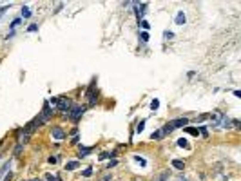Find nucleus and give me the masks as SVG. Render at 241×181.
Instances as JSON below:
<instances>
[{
    "label": "nucleus",
    "mask_w": 241,
    "mask_h": 181,
    "mask_svg": "<svg viewBox=\"0 0 241 181\" xmlns=\"http://www.w3.org/2000/svg\"><path fill=\"white\" fill-rule=\"evenodd\" d=\"M49 105L53 107V110H58V112H69V109L73 107L67 96H55L49 100Z\"/></svg>",
    "instance_id": "f257e3e1"
},
{
    "label": "nucleus",
    "mask_w": 241,
    "mask_h": 181,
    "mask_svg": "<svg viewBox=\"0 0 241 181\" xmlns=\"http://www.w3.org/2000/svg\"><path fill=\"white\" fill-rule=\"evenodd\" d=\"M187 125H189V118H176V120H172V121H169L167 125H163L161 132H163V136H165V134L172 132L174 129H180V127H187Z\"/></svg>",
    "instance_id": "f03ea898"
},
{
    "label": "nucleus",
    "mask_w": 241,
    "mask_h": 181,
    "mask_svg": "<svg viewBox=\"0 0 241 181\" xmlns=\"http://www.w3.org/2000/svg\"><path fill=\"white\" fill-rule=\"evenodd\" d=\"M83 112H85V107H82V105H73V107L69 109V112H67V118H69L71 121H78V120L83 116Z\"/></svg>",
    "instance_id": "7ed1b4c3"
},
{
    "label": "nucleus",
    "mask_w": 241,
    "mask_h": 181,
    "mask_svg": "<svg viewBox=\"0 0 241 181\" xmlns=\"http://www.w3.org/2000/svg\"><path fill=\"white\" fill-rule=\"evenodd\" d=\"M51 136H53L55 140H63L65 138V132H63V129L60 125H53L51 127Z\"/></svg>",
    "instance_id": "20e7f679"
},
{
    "label": "nucleus",
    "mask_w": 241,
    "mask_h": 181,
    "mask_svg": "<svg viewBox=\"0 0 241 181\" xmlns=\"http://www.w3.org/2000/svg\"><path fill=\"white\" fill-rule=\"evenodd\" d=\"M87 98H89V105H94V103H96L98 93H94V83H91L89 89H87Z\"/></svg>",
    "instance_id": "39448f33"
},
{
    "label": "nucleus",
    "mask_w": 241,
    "mask_h": 181,
    "mask_svg": "<svg viewBox=\"0 0 241 181\" xmlns=\"http://www.w3.org/2000/svg\"><path fill=\"white\" fill-rule=\"evenodd\" d=\"M170 165L176 168V170H185V161H181V160H172Z\"/></svg>",
    "instance_id": "423d86ee"
},
{
    "label": "nucleus",
    "mask_w": 241,
    "mask_h": 181,
    "mask_svg": "<svg viewBox=\"0 0 241 181\" xmlns=\"http://www.w3.org/2000/svg\"><path fill=\"white\" fill-rule=\"evenodd\" d=\"M185 20H187V18H185V13H183V11H178V15H176V24H178V26H183Z\"/></svg>",
    "instance_id": "0eeeda50"
},
{
    "label": "nucleus",
    "mask_w": 241,
    "mask_h": 181,
    "mask_svg": "<svg viewBox=\"0 0 241 181\" xmlns=\"http://www.w3.org/2000/svg\"><path fill=\"white\" fill-rule=\"evenodd\" d=\"M91 150H93L91 147H82V149H80V152H78V157H85V156H89V154H91Z\"/></svg>",
    "instance_id": "6e6552de"
},
{
    "label": "nucleus",
    "mask_w": 241,
    "mask_h": 181,
    "mask_svg": "<svg viewBox=\"0 0 241 181\" xmlns=\"http://www.w3.org/2000/svg\"><path fill=\"white\" fill-rule=\"evenodd\" d=\"M183 130H185V132H189L190 136H200V130L196 129V127H183Z\"/></svg>",
    "instance_id": "1a4fd4ad"
},
{
    "label": "nucleus",
    "mask_w": 241,
    "mask_h": 181,
    "mask_svg": "<svg viewBox=\"0 0 241 181\" xmlns=\"http://www.w3.org/2000/svg\"><path fill=\"white\" fill-rule=\"evenodd\" d=\"M145 7H147V4H142V6H138V9H136V16H138V20L145 15Z\"/></svg>",
    "instance_id": "9d476101"
},
{
    "label": "nucleus",
    "mask_w": 241,
    "mask_h": 181,
    "mask_svg": "<svg viewBox=\"0 0 241 181\" xmlns=\"http://www.w3.org/2000/svg\"><path fill=\"white\" fill-rule=\"evenodd\" d=\"M80 167V163L78 161H69L67 165H65V170H76Z\"/></svg>",
    "instance_id": "9b49d317"
},
{
    "label": "nucleus",
    "mask_w": 241,
    "mask_h": 181,
    "mask_svg": "<svg viewBox=\"0 0 241 181\" xmlns=\"http://www.w3.org/2000/svg\"><path fill=\"white\" fill-rule=\"evenodd\" d=\"M178 147H181V149H190V145H189V141H187L185 138H180V140H178Z\"/></svg>",
    "instance_id": "f8f14e48"
},
{
    "label": "nucleus",
    "mask_w": 241,
    "mask_h": 181,
    "mask_svg": "<svg viewBox=\"0 0 241 181\" xmlns=\"http://www.w3.org/2000/svg\"><path fill=\"white\" fill-rule=\"evenodd\" d=\"M31 16V9L29 7H22V18H29Z\"/></svg>",
    "instance_id": "ddd939ff"
},
{
    "label": "nucleus",
    "mask_w": 241,
    "mask_h": 181,
    "mask_svg": "<svg viewBox=\"0 0 241 181\" xmlns=\"http://www.w3.org/2000/svg\"><path fill=\"white\" fill-rule=\"evenodd\" d=\"M150 138H152V140H161V138H163V132H161V130H156V132H152Z\"/></svg>",
    "instance_id": "4468645a"
},
{
    "label": "nucleus",
    "mask_w": 241,
    "mask_h": 181,
    "mask_svg": "<svg viewBox=\"0 0 241 181\" xmlns=\"http://www.w3.org/2000/svg\"><path fill=\"white\" fill-rule=\"evenodd\" d=\"M114 154H111V152H102L100 154V161H103V160H109V157H113Z\"/></svg>",
    "instance_id": "2eb2a0df"
},
{
    "label": "nucleus",
    "mask_w": 241,
    "mask_h": 181,
    "mask_svg": "<svg viewBox=\"0 0 241 181\" xmlns=\"http://www.w3.org/2000/svg\"><path fill=\"white\" fill-rule=\"evenodd\" d=\"M158 107H160V100H156V98H154V100L150 102V109H152V110H156Z\"/></svg>",
    "instance_id": "dca6fc26"
},
{
    "label": "nucleus",
    "mask_w": 241,
    "mask_h": 181,
    "mask_svg": "<svg viewBox=\"0 0 241 181\" xmlns=\"http://www.w3.org/2000/svg\"><path fill=\"white\" fill-rule=\"evenodd\" d=\"M46 179H47V181H60V177H58V176H53V174H47Z\"/></svg>",
    "instance_id": "f3484780"
},
{
    "label": "nucleus",
    "mask_w": 241,
    "mask_h": 181,
    "mask_svg": "<svg viewBox=\"0 0 241 181\" xmlns=\"http://www.w3.org/2000/svg\"><path fill=\"white\" fill-rule=\"evenodd\" d=\"M47 161H49V163H53V165H55V163H58V156H49V157H47Z\"/></svg>",
    "instance_id": "a211bd4d"
},
{
    "label": "nucleus",
    "mask_w": 241,
    "mask_h": 181,
    "mask_svg": "<svg viewBox=\"0 0 241 181\" xmlns=\"http://www.w3.org/2000/svg\"><path fill=\"white\" fill-rule=\"evenodd\" d=\"M83 176H85V177H89V176H93V168H91V167H87V168L83 170Z\"/></svg>",
    "instance_id": "6ab92c4d"
},
{
    "label": "nucleus",
    "mask_w": 241,
    "mask_h": 181,
    "mask_svg": "<svg viewBox=\"0 0 241 181\" xmlns=\"http://www.w3.org/2000/svg\"><path fill=\"white\" fill-rule=\"evenodd\" d=\"M140 40H142V42H147V40H149V33H147V31H143V33L140 35Z\"/></svg>",
    "instance_id": "aec40b11"
},
{
    "label": "nucleus",
    "mask_w": 241,
    "mask_h": 181,
    "mask_svg": "<svg viewBox=\"0 0 241 181\" xmlns=\"http://www.w3.org/2000/svg\"><path fill=\"white\" fill-rule=\"evenodd\" d=\"M143 127H145V120H142V121L138 123V127H136V132H142V130H143Z\"/></svg>",
    "instance_id": "412c9836"
},
{
    "label": "nucleus",
    "mask_w": 241,
    "mask_h": 181,
    "mask_svg": "<svg viewBox=\"0 0 241 181\" xmlns=\"http://www.w3.org/2000/svg\"><path fill=\"white\" fill-rule=\"evenodd\" d=\"M140 26H142V27H143L145 31H147V29L150 27V26H149V22H147V20H140Z\"/></svg>",
    "instance_id": "4be33fe9"
},
{
    "label": "nucleus",
    "mask_w": 241,
    "mask_h": 181,
    "mask_svg": "<svg viewBox=\"0 0 241 181\" xmlns=\"http://www.w3.org/2000/svg\"><path fill=\"white\" fill-rule=\"evenodd\" d=\"M27 31H29V33H35V31H38V26H36V24H31V26L27 27Z\"/></svg>",
    "instance_id": "5701e85b"
},
{
    "label": "nucleus",
    "mask_w": 241,
    "mask_h": 181,
    "mask_svg": "<svg viewBox=\"0 0 241 181\" xmlns=\"http://www.w3.org/2000/svg\"><path fill=\"white\" fill-rule=\"evenodd\" d=\"M18 24H20V18H15V20L11 22V26H9V27H11V29H15V27H16Z\"/></svg>",
    "instance_id": "b1692460"
},
{
    "label": "nucleus",
    "mask_w": 241,
    "mask_h": 181,
    "mask_svg": "<svg viewBox=\"0 0 241 181\" xmlns=\"http://www.w3.org/2000/svg\"><path fill=\"white\" fill-rule=\"evenodd\" d=\"M22 147H24V145H22V143H18V145H16V149H15V156H18V154H20Z\"/></svg>",
    "instance_id": "393cba45"
},
{
    "label": "nucleus",
    "mask_w": 241,
    "mask_h": 181,
    "mask_svg": "<svg viewBox=\"0 0 241 181\" xmlns=\"http://www.w3.org/2000/svg\"><path fill=\"white\" fill-rule=\"evenodd\" d=\"M134 160H136V161H140V165H145V160H143V157H140V156H134Z\"/></svg>",
    "instance_id": "a878e982"
},
{
    "label": "nucleus",
    "mask_w": 241,
    "mask_h": 181,
    "mask_svg": "<svg viewBox=\"0 0 241 181\" xmlns=\"http://www.w3.org/2000/svg\"><path fill=\"white\" fill-rule=\"evenodd\" d=\"M116 163H118L116 160H113V161H109V165H107V168H109V170H111V167H116Z\"/></svg>",
    "instance_id": "bb28decb"
},
{
    "label": "nucleus",
    "mask_w": 241,
    "mask_h": 181,
    "mask_svg": "<svg viewBox=\"0 0 241 181\" xmlns=\"http://www.w3.org/2000/svg\"><path fill=\"white\" fill-rule=\"evenodd\" d=\"M172 36H174V35H172L170 31H165V38H172Z\"/></svg>",
    "instance_id": "cd10ccee"
},
{
    "label": "nucleus",
    "mask_w": 241,
    "mask_h": 181,
    "mask_svg": "<svg viewBox=\"0 0 241 181\" xmlns=\"http://www.w3.org/2000/svg\"><path fill=\"white\" fill-rule=\"evenodd\" d=\"M11 177H13V174H11V172H9V174H7V176H6V177H4V181H11Z\"/></svg>",
    "instance_id": "c85d7f7f"
},
{
    "label": "nucleus",
    "mask_w": 241,
    "mask_h": 181,
    "mask_svg": "<svg viewBox=\"0 0 241 181\" xmlns=\"http://www.w3.org/2000/svg\"><path fill=\"white\" fill-rule=\"evenodd\" d=\"M176 181H187V179H185V177H178Z\"/></svg>",
    "instance_id": "c756f323"
},
{
    "label": "nucleus",
    "mask_w": 241,
    "mask_h": 181,
    "mask_svg": "<svg viewBox=\"0 0 241 181\" xmlns=\"http://www.w3.org/2000/svg\"><path fill=\"white\" fill-rule=\"evenodd\" d=\"M33 181H42V179H33Z\"/></svg>",
    "instance_id": "7c9ffc66"
}]
</instances>
